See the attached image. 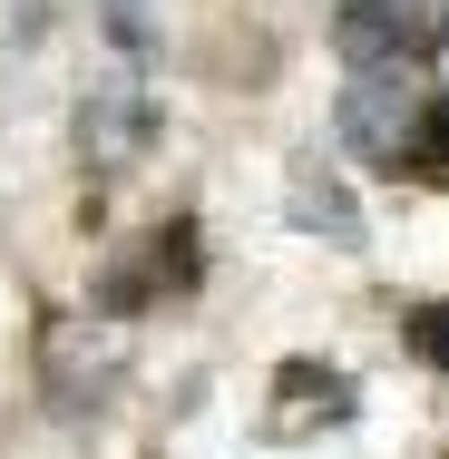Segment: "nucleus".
Masks as SVG:
<instances>
[{
  "label": "nucleus",
  "instance_id": "obj_1",
  "mask_svg": "<svg viewBox=\"0 0 449 459\" xmlns=\"http://www.w3.org/2000/svg\"><path fill=\"white\" fill-rule=\"evenodd\" d=\"M420 98H410V79L401 69H361L352 98H342V137H352L361 157H381V167H401L410 147H420Z\"/></svg>",
  "mask_w": 449,
  "mask_h": 459
},
{
  "label": "nucleus",
  "instance_id": "obj_2",
  "mask_svg": "<svg viewBox=\"0 0 449 459\" xmlns=\"http://www.w3.org/2000/svg\"><path fill=\"white\" fill-rule=\"evenodd\" d=\"M420 39H430V20H420L410 0H342V10H332V49H342L352 69H410Z\"/></svg>",
  "mask_w": 449,
  "mask_h": 459
},
{
  "label": "nucleus",
  "instance_id": "obj_3",
  "mask_svg": "<svg viewBox=\"0 0 449 459\" xmlns=\"http://www.w3.org/2000/svg\"><path fill=\"white\" fill-rule=\"evenodd\" d=\"M313 411H323V420H342V411H352V381L293 362V371H283V391H273V430H283V440H303V420H313Z\"/></svg>",
  "mask_w": 449,
  "mask_h": 459
},
{
  "label": "nucleus",
  "instance_id": "obj_4",
  "mask_svg": "<svg viewBox=\"0 0 449 459\" xmlns=\"http://www.w3.org/2000/svg\"><path fill=\"white\" fill-rule=\"evenodd\" d=\"M127 274H137L127 293H186V283H195V235H186V225H177V235H157Z\"/></svg>",
  "mask_w": 449,
  "mask_h": 459
},
{
  "label": "nucleus",
  "instance_id": "obj_5",
  "mask_svg": "<svg viewBox=\"0 0 449 459\" xmlns=\"http://www.w3.org/2000/svg\"><path fill=\"white\" fill-rule=\"evenodd\" d=\"M137 137H147V117H137V98H98V117H89V147L117 167V157H137Z\"/></svg>",
  "mask_w": 449,
  "mask_h": 459
},
{
  "label": "nucleus",
  "instance_id": "obj_6",
  "mask_svg": "<svg viewBox=\"0 0 449 459\" xmlns=\"http://www.w3.org/2000/svg\"><path fill=\"white\" fill-rule=\"evenodd\" d=\"M410 352L449 371V303H420V313H410Z\"/></svg>",
  "mask_w": 449,
  "mask_h": 459
},
{
  "label": "nucleus",
  "instance_id": "obj_7",
  "mask_svg": "<svg viewBox=\"0 0 449 459\" xmlns=\"http://www.w3.org/2000/svg\"><path fill=\"white\" fill-rule=\"evenodd\" d=\"M440 147H449V108H440Z\"/></svg>",
  "mask_w": 449,
  "mask_h": 459
}]
</instances>
